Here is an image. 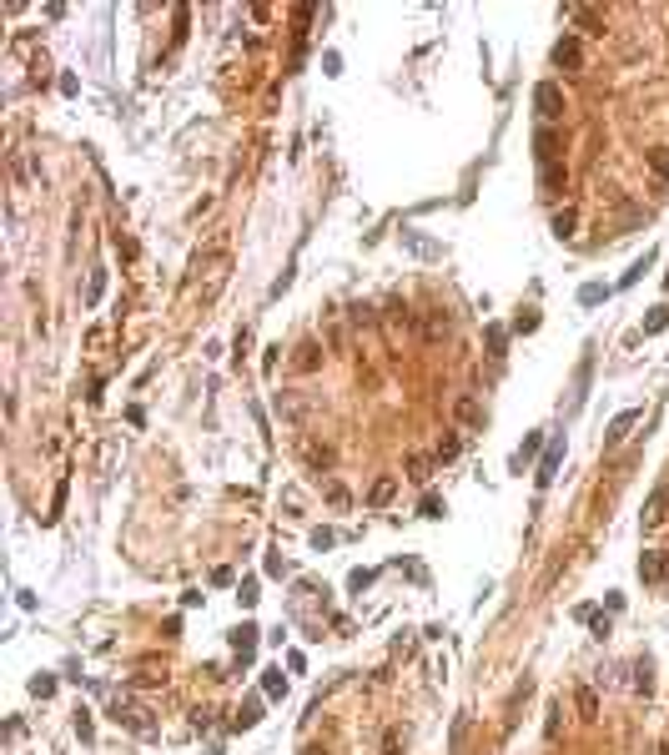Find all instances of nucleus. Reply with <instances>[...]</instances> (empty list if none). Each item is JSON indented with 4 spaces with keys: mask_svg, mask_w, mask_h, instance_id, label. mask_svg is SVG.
<instances>
[{
    "mask_svg": "<svg viewBox=\"0 0 669 755\" xmlns=\"http://www.w3.org/2000/svg\"><path fill=\"white\" fill-rule=\"evenodd\" d=\"M533 111H538V121H558L564 116V91H558V81H538L533 86Z\"/></svg>",
    "mask_w": 669,
    "mask_h": 755,
    "instance_id": "1",
    "label": "nucleus"
},
{
    "mask_svg": "<svg viewBox=\"0 0 669 755\" xmlns=\"http://www.w3.org/2000/svg\"><path fill=\"white\" fill-rule=\"evenodd\" d=\"M111 720H116V725H126V730H136V736H156V725L146 720V710H141V705H131V700H116V705H111Z\"/></svg>",
    "mask_w": 669,
    "mask_h": 755,
    "instance_id": "2",
    "label": "nucleus"
},
{
    "mask_svg": "<svg viewBox=\"0 0 669 755\" xmlns=\"http://www.w3.org/2000/svg\"><path fill=\"white\" fill-rule=\"evenodd\" d=\"M639 579L644 585H669V554L664 549H644L639 554Z\"/></svg>",
    "mask_w": 669,
    "mask_h": 755,
    "instance_id": "3",
    "label": "nucleus"
},
{
    "mask_svg": "<svg viewBox=\"0 0 669 755\" xmlns=\"http://www.w3.org/2000/svg\"><path fill=\"white\" fill-rule=\"evenodd\" d=\"M554 66L558 71H584V46H579V35H564L554 46Z\"/></svg>",
    "mask_w": 669,
    "mask_h": 755,
    "instance_id": "4",
    "label": "nucleus"
},
{
    "mask_svg": "<svg viewBox=\"0 0 669 755\" xmlns=\"http://www.w3.org/2000/svg\"><path fill=\"white\" fill-rule=\"evenodd\" d=\"M533 151H538V161L549 166V161L564 157V136H558L554 126H538V132H533Z\"/></svg>",
    "mask_w": 669,
    "mask_h": 755,
    "instance_id": "5",
    "label": "nucleus"
},
{
    "mask_svg": "<svg viewBox=\"0 0 669 755\" xmlns=\"http://www.w3.org/2000/svg\"><path fill=\"white\" fill-rule=\"evenodd\" d=\"M639 418H644V413H639V408H624V413H619V418H614L609 428H604V448H619L624 438H629V428H634Z\"/></svg>",
    "mask_w": 669,
    "mask_h": 755,
    "instance_id": "6",
    "label": "nucleus"
},
{
    "mask_svg": "<svg viewBox=\"0 0 669 755\" xmlns=\"http://www.w3.org/2000/svg\"><path fill=\"white\" fill-rule=\"evenodd\" d=\"M453 418H458L463 428H483V403L473 398V393H458V398H453Z\"/></svg>",
    "mask_w": 669,
    "mask_h": 755,
    "instance_id": "7",
    "label": "nucleus"
},
{
    "mask_svg": "<svg viewBox=\"0 0 669 755\" xmlns=\"http://www.w3.org/2000/svg\"><path fill=\"white\" fill-rule=\"evenodd\" d=\"M664 514H669V484H659V488L650 493V504H644L639 519H644V529H659V524H664Z\"/></svg>",
    "mask_w": 669,
    "mask_h": 755,
    "instance_id": "8",
    "label": "nucleus"
},
{
    "mask_svg": "<svg viewBox=\"0 0 669 755\" xmlns=\"http://www.w3.org/2000/svg\"><path fill=\"white\" fill-rule=\"evenodd\" d=\"M558 459H564V438H554V443L544 448V463H538V473H533V484H538V488H549V484H554Z\"/></svg>",
    "mask_w": 669,
    "mask_h": 755,
    "instance_id": "9",
    "label": "nucleus"
},
{
    "mask_svg": "<svg viewBox=\"0 0 669 755\" xmlns=\"http://www.w3.org/2000/svg\"><path fill=\"white\" fill-rule=\"evenodd\" d=\"M538 186H544L549 197H558V191H569V171H564V161H549V166H538Z\"/></svg>",
    "mask_w": 669,
    "mask_h": 755,
    "instance_id": "10",
    "label": "nucleus"
},
{
    "mask_svg": "<svg viewBox=\"0 0 669 755\" xmlns=\"http://www.w3.org/2000/svg\"><path fill=\"white\" fill-rule=\"evenodd\" d=\"M257 635H262L257 624H242V630H232V650H236V655H252V650H257Z\"/></svg>",
    "mask_w": 669,
    "mask_h": 755,
    "instance_id": "11",
    "label": "nucleus"
},
{
    "mask_svg": "<svg viewBox=\"0 0 669 755\" xmlns=\"http://www.w3.org/2000/svg\"><path fill=\"white\" fill-rule=\"evenodd\" d=\"M408 479H413V484H428V479H433V459H423V453H408Z\"/></svg>",
    "mask_w": 669,
    "mask_h": 755,
    "instance_id": "12",
    "label": "nucleus"
},
{
    "mask_svg": "<svg viewBox=\"0 0 669 755\" xmlns=\"http://www.w3.org/2000/svg\"><path fill=\"white\" fill-rule=\"evenodd\" d=\"M393 493H398V479H378V484L368 488V504L382 509V504H393Z\"/></svg>",
    "mask_w": 669,
    "mask_h": 755,
    "instance_id": "13",
    "label": "nucleus"
},
{
    "mask_svg": "<svg viewBox=\"0 0 669 755\" xmlns=\"http://www.w3.org/2000/svg\"><path fill=\"white\" fill-rule=\"evenodd\" d=\"M644 161H650V171H654L659 182H669V146H650V151H644Z\"/></svg>",
    "mask_w": 669,
    "mask_h": 755,
    "instance_id": "14",
    "label": "nucleus"
},
{
    "mask_svg": "<svg viewBox=\"0 0 669 755\" xmlns=\"http://www.w3.org/2000/svg\"><path fill=\"white\" fill-rule=\"evenodd\" d=\"M297 368L302 373H317L322 368V348H317V342H302V348H297Z\"/></svg>",
    "mask_w": 669,
    "mask_h": 755,
    "instance_id": "15",
    "label": "nucleus"
},
{
    "mask_svg": "<svg viewBox=\"0 0 669 755\" xmlns=\"http://www.w3.org/2000/svg\"><path fill=\"white\" fill-rule=\"evenodd\" d=\"M574 705H579V720H599V695L594 690H579Z\"/></svg>",
    "mask_w": 669,
    "mask_h": 755,
    "instance_id": "16",
    "label": "nucleus"
},
{
    "mask_svg": "<svg viewBox=\"0 0 669 755\" xmlns=\"http://www.w3.org/2000/svg\"><path fill=\"white\" fill-rule=\"evenodd\" d=\"M634 690H639V695H650V690H654V665L650 660L634 665Z\"/></svg>",
    "mask_w": 669,
    "mask_h": 755,
    "instance_id": "17",
    "label": "nucleus"
},
{
    "mask_svg": "<svg viewBox=\"0 0 669 755\" xmlns=\"http://www.w3.org/2000/svg\"><path fill=\"white\" fill-rule=\"evenodd\" d=\"M574 227H579V212H574V207H564V212L554 217V237H574Z\"/></svg>",
    "mask_w": 669,
    "mask_h": 755,
    "instance_id": "18",
    "label": "nucleus"
},
{
    "mask_svg": "<svg viewBox=\"0 0 669 755\" xmlns=\"http://www.w3.org/2000/svg\"><path fill=\"white\" fill-rule=\"evenodd\" d=\"M262 690H267L272 700H282V695H287V680H282V670H267V675H262Z\"/></svg>",
    "mask_w": 669,
    "mask_h": 755,
    "instance_id": "19",
    "label": "nucleus"
},
{
    "mask_svg": "<svg viewBox=\"0 0 669 755\" xmlns=\"http://www.w3.org/2000/svg\"><path fill=\"white\" fill-rule=\"evenodd\" d=\"M257 720H262V700H247L242 710H236V725H242V730H247V725H257Z\"/></svg>",
    "mask_w": 669,
    "mask_h": 755,
    "instance_id": "20",
    "label": "nucleus"
},
{
    "mask_svg": "<svg viewBox=\"0 0 669 755\" xmlns=\"http://www.w3.org/2000/svg\"><path fill=\"white\" fill-rule=\"evenodd\" d=\"M609 297V287L604 283H589V287H579V302H584V308H594V302H604Z\"/></svg>",
    "mask_w": 669,
    "mask_h": 755,
    "instance_id": "21",
    "label": "nucleus"
},
{
    "mask_svg": "<svg viewBox=\"0 0 669 755\" xmlns=\"http://www.w3.org/2000/svg\"><path fill=\"white\" fill-rule=\"evenodd\" d=\"M418 514H423V519H443V499H438V493H423Z\"/></svg>",
    "mask_w": 669,
    "mask_h": 755,
    "instance_id": "22",
    "label": "nucleus"
},
{
    "mask_svg": "<svg viewBox=\"0 0 669 755\" xmlns=\"http://www.w3.org/2000/svg\"><path fill=\"white\" fill-rule=\"evenodd\" d=\"M669 328V312L664 308H650V317H644V333H664Z\"/></svg>",
    "mask_w": 669,
    "mask_h": 755,
    "instance_id": "23",
    "label": "nucleus"
},
{
    "mask_svg": "<svg viewBox=\"0 0 669 755\" xmlns=\"http://www.w3.org/2000/svg\"><path fill=\"white\" fill-rule=\"evenodd\" d=\"M31 695L51 700V695H56V680H51V675H35V680H31Z\"/></svg>",
    "mask_w": 669,
    "mask_h": 755,
    "instance_id": "24",
    "label": "nucleus"
},
{
    "mask_svg": "<svg viewBox=\"0 0 669 755\" xmlns=\"http://www.w3.org/2000/svg\"><path fill=\"white\" fill-rule=\"evenodd\" d=\"M533 328H538V312L533 308H524L519 317H513V333H533Z\"/></svg>",
    "mask_w": 669,
    "mask_h": 755,
    "instance_id": "25",
    "label": "nucleus"
},
{
    "mask_svg": "<svg viewBox=\"0 0 669 755\" xmlns=\"http://www.w3.org/2000/svg\"><path fill=\"white\" fill-rule=\"evenodd\" d=\"M448 459H458V438H438V463H448Z\"/></svg>",
    "mask_w": 669,
    "mask_h": 755,
    "instance_id": "26",
    "label": "nucleus"
},
{
    "mask_svg": "<svg viewBox=\"0 0 669 755\" xmlns=\"http://www.w3.org/2000/svg\"><path fill=\"white\" fill-rule=\"evenodd\" d=\"M328 504H332V509H348V488H342V484H328Z\"/></svg>",
    "mask_w": 669,
    "mask_h": 755,
    "instance_id": "27",
    "label": "nucleus"
},
{
    "mask_svg": "<svg viewBox=\"0 0 669 755\" xmlns=\"http://www.w3.org/2000/svg\"><path fill=\"white\" fill-rule=\"evenodd\" d=\"M106 292V272H91V287H86V302H96Z\"/></svg>",
    "mask_w": 669,
    "mask_h": 755,
    "instance_id": "28",
    "label": "nucleus"
},
{
    "mask_svg": "<svg viewBox=\"0 0 669 755\" xmlns=\"http://www.w3.org/2000/svg\"><path fill=\"white\" fill-rule=\"evenodd\" d=\"M236 599H242V604H247V610H252V604H257V579H247V585H242V589H236Z\"/></svg>",
    "mask_w": 669,
    "mask_h": 755,
    "instance_id": "29",
    "label": "nucleus"
},
{
    "mask_svg": "<svg viewBox=\"0 0 669 755\" xmlns=\"http://www.w3.org/2000/svg\"><path fill=\"white\" fill-rule=\"evenodd\" d=\"M76 736L91 740V715H86V710H76Z\"/></svg>",
    "mask_w": 669,
    "mask_h": 755,
    "instance_id": "30",
    "label": "nucleus"
},
{
    "mask_svg": "<svg viewBox=\"0 0 669 755\" xmlns=\"http://www.w3.org/2000/svg\"><path fill=\"white\" fill-rule=\"evenodd\" d=\"M503 342H508L503 328H488V348H493V353H503Z\"/></svg>",
    "mask_w": 669,
    "mask_h": 755,
    "instance_id": "31",
    "label": "nucleus"
},
{
    "mask_svg": "<svg viewBox=\"0 0 669 755\" xmlns=\"http://www.w3.org/2000/svg\"><path fill=\"white\" fill-rule=\"evenodd\" d=\"M312 463H317V468H332V448H317V443H312Z\"/></svg>",
    "mask_w": 669,
    "mask_h": 755,
    "instance_id": "32",
    "label": "nucleus"
},
{
    "mask_svg": "<svg viewBox=\"0 0 669 755\" xmlns=\"http://www.w3.org/2000/svg\"><path fill=\"white\" fill-rule=\"evenodd\" d=\"M348 585H353V589H368V585H373V574H368V569H353Z\"/></svg>",
    "mask_w": 669,
    "mask_h": 755,
    "instance_id": "33",
    "label": "nucleus"
},
{
    "mask_svg": "<svg viewBox=\"0 0 669 755\" xmlns=\"http://www.w3.org/2000/svg\"><path fill=\"white\" fill-rule=\"evenodd\" d=\"M302 755H328V750H322V745H307V750H302Z\"/></svg>",
    "mask_w": 669,
    "mask_h": 755,
    "instance_id": "34",
    "label": "nucleus"
},
{
    "mask_svg": "<svg viewBox=\"0 0 669 755\" xmlns=\"http://www.w3.org/2000/svg\"><path fill=\"white\" fill-rule=\"evenodd\" d=\"M664 287H669V272H664Z\"/></svg>",
    "mask_w": 669,
    "mask_h": 755,
    "instance_id": "35",
    "label": "nucleus"
}]
</instances>
